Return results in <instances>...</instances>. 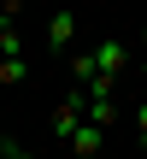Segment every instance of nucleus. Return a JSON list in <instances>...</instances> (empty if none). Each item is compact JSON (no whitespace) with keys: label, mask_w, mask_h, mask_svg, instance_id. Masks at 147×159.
<instances>
[{"label":"nucleus","mask_w":147,"mask_h":159,"mask_svg":"<svg viewBox=\"0 0 147 159\" xmlns=\"http://www.w3.org/2000/svg\"><path fill=\"white\" fill-rule=\"evenodd\" d=\"M6 159H24V148H12V153H6Z\"/></svg>","instance_id":"6e6552de"},{"label":"nucleus","mask_w":147,"mask_h":159,"mask_svg":"<svg viewBox=\"0 0 147 159\" xmlns=\"http://www.w3.org/2000/svg\"><path fill=\"white\" fill-rule=\"evenodd\" d=\"M141 47H147V24H141Z\"/></svg>","instance_id":"1a4fd4ad"},{"label":"nucleus","mask_w":147,"mask_h":159,"mask_svg":"<svg viewBox=\"0 0 147 159\" xmlns=\"http://www.w3.org/2000/svg\"><path fill=\"white\" fill-rule=\"evenodd\" d=\"M0 59H24V41H18L12 18H0Z\"/></svg>","instance_id":"20e7f679"},{"label":"nucleus","mask_w":147,"mask_h":159,"mask_svg":"<svg viewBox=\"0 0 147 159\" xmlns=\"http://www.w3.org/2000/svg\"><path fill=\"white\" fill-rule=\"evenodd\" d=\"M12 148H18V142H12V136H0V159H6V153H12Z\"/></svg>","instance_id":"0eeeda50"},{"label":"nucleus","mask_w":147,"mask_h":159,"mask_svg":"<svg viewBox=\"0 0 147 159\" xmlns=\"http://www.w3.org/2000/svg\"><path fill=\"white\" fill-rule=\"evenodd\" d=\"M47 47L53 53H71L77 47V12H53L47 18Z\"/></svg>","instance_id":"f03ea898"},{"label":"nucleus","mask_w":147,"mask_h":159,"mask_svg":"<svg viewBox=\"0 0 147 159\" xmlns=\"http://www.w3.org/2000/svg\"><path fill=\"white\" fill-rule=\"evenodd\" d=\"M88 53H94V71H100V77H112V83H118V77H124V65H130V41H118V35L94 41Z\"/></svg>","instance_id":"f257e3e1"},{"label":"nucleus","mask_w":147,"mask_h":159,"mask_svg":"<svg viewBox=\"0 0 147 159\" xmlns=\"http://www.w3.org/2000/svg\"><path fill=\"white\" fill-rule=\"evenodd\" d=\"M112 118H118V100H88V124H100V130H106Z\"/></svg>","instance_id":"39448f33"},{"label":"nucleus","mask_w":147,"mask_h":159,"mask_svg":"<svg viewBox=\"0 0 147 159\" xmlns=\"http://www.w3.org/2000/svg\"><path fill=\"white\" fill-rule=\"evenodd\" d=\"M100 148H106V130H100V124H82V130L71 136L65 153H71V159H100Z\"/></svg>","instance_id":"7ed1b4c3"},{"label":"nucleus","mask_w":147,"mask_h":159,"mask_svg":"<svg viewBox=\"0 0 147 159\" xmlns=\"http://www.w3.org/2000/svg\"><path fill=\"white\" fill-rule=\"evenodd\" d=\"M24 77H29V65H24V59H6V65H0V89H18Z\"/></svg>","instance_id":"423d86ee"}]
</instances>
